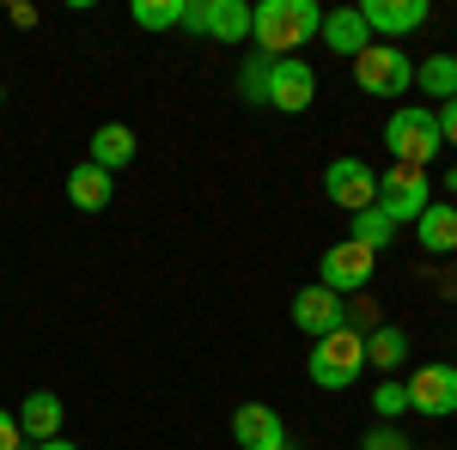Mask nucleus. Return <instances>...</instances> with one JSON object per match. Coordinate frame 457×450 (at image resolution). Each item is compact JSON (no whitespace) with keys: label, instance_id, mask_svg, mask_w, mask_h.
<instances>
[{"label":"nucleus","instance_id":"ddd939ff","mask_svg":"<svg viewBox=\"0 0 457 450\" xmlns=\"http://www.w3.org/2000/svg\"><path fill=\"white\" fill-rule=\"evenodd\" d=\"M19 432H25V445H43V438H62V420H68V408H62V396H49V389H31L19 408Z\"/></svg>","mask_w":457,"mask_h":450},{"label":"nucleus","instance_id":"4be33fe9","mask_svg":"<svg viewBox=\"0 0 457 450\" xmlns=\"http://www.w3.org/2000/svg\"><path fill=\"white\" fill-rule=\"evenodd\" d=\"M238 98L269 110V55H256V49L245 55V68H238Z\"/></svg>","mask_w":457,"mask_h":450},{"label":"nucleus","instance_id":"6e6552de","mask_svg":"<svg viewBox=\"0 0 457 450\" xmlns=\"http://www.w3.org/2000/svg\"><path fill=\"white\" fill-rule=\"evenodd\" d=\"M409 414H427V420H452L457 414V365L433 359L409 378Z\"/></svg>","mask_w":457,"mask_h":450},{"label":"nucleus","instance_id":"dca6fc26","mask_svg":"<svg viewBox=\"0 0 457 450\" xmlns=\"http://www.w3.org/2000/svg\"><path fill=\"white\" fill-rule=\"evenodd\" d=\"M110 195H116V189H110V171H98L92 159L68 171V201H73L79 213H104V208H110Z\"/></svg>","mask_w":457,"mask_h":450},{"label":"nucleus","instance_id":"c756f323","mask_svg":"<svg viewBox=\"0 0 457 450\" xmlns=\"http://www.w3.org/2000/svg\"><path fill=\"white\" fill-rule=\"evenodd\" d=\"M0 104H6V86H0Z\"/></svg>","mask_w":457,"mask_h":450},{"label":"nucleus","instance_id":"f03ea898","mask_svg":"<svg viewBox=\"0 0 457 450\" xmlns=\"http://www.w3.org/2000/svg\"><path fill=\"white\" fill-rule=\"evenodd\" d=\"M305 372H312L317 389H353V378L366 372V335L360 329H336V335L312 341Z\"/></svg>","mask_w":457,"mask_h":450},{"label":"nucleus","instance_id":"4468645a","mask_svg":"<svg viewBox=\"0 0 457 450\" xmlns=\"http://www.w3.org/2000/svg\"><path fill=\"white\" fill-rule=\"evenodd\" d=\"M415 238H421L427 256H457V208L452 201H433V208L415 219Z\"/></svg>","mask_w":457,"mask_h":450},{"label":"nucleus","instance_id":"6ab92c4d","mask_svg":"<svg viewBox=\"0 0 457 450\" xmlns=\"http://www.w3.org/2000/svg\"><path fill=\"white\" fill-rule=\"evenodd\" d=\"M403 359H409V335H403L396 323H385V329H372V335H366V365H378L385 378L403 365Z\"/></svg>","mask_w":457,"mask_h":450},{"label":"nucleus","instance_id":"a878e982","mask_svg":"<svg viewBox=\"0 0 457 450\" xmlns=\"http://www.w3.org/2000/svg\"><path fill=\"white\" fill-rule=\"evenodd\" d=\"M177 31L208 37V0H183V25H177Z\"/></svg>","mask_w":457,"mask_h":450},{"label":"nucleus","instance_id":"2eb2a0df","mask_svg":"<svg viewBox=\"0 0 457 450\" xmlns=\"http://www.w3.org/2000/svg\"><path fill=\"white\" fill-rule=\"evenodd\" d=\"M323 43H329V49H336V55H360V49H366V43H372V31H366V19H360V12H353V6H336V12H323Z\"/></svg>","mask_w":457,"mask_h":450},{"label":"nucleus","instance_id":"b1692460","mask_svg":"<svg viewBox=\"0 0 457 450\" xmlns=\"http://www.w3.org/2000/svg\"><path fill=\"white\" fill-rule=\"evenodd\" d=\"M372 414L385 420V426H396V414H409V383H378V389H372Z\"/></svg>","mask_w":457,"mask_h":450},{"label":"nucleus","instance_id":"cd10ccee","mask_svg":"<svg viewBox=\"0 0 457 450\" xmlns=\"http://www.w3.org/2000/svg\"><path fill=\"white\" fill-rule=\"evenodd\" d=\"M25 445V432H19V414L12 408H0V450H19Z\"/></svg>","mask_w":457,"mask_h":450},{"label":"nucleus","instance_id":"f8f14e48","mask_svg":"<svg viewBox=\"0 0 457 450\" xmlns=\"http://www.w3.org/2000/svg\"><path fill=\"white\" fill-rule=\"evenodd\" d=\"M232 438H238L245 450H293L281 414H275L269 402H245V408L232 414Z\"/></svg>","mask_w":457,"mask_h":450},{"label":"nucleus","instance_id":"aec40b11","mask_svg":"<svg viewBox=\"0 0 457 450\" xmlns=\"http://www.w3.org/2000/svg\"><path fill=\"white\" fill-rule=\"evenodd\" d=\"M415 86H421L427 98H439V104L457 98V55H445V49H439V55H427L421 68H415Z\"/></svg>","mask_w":457,"mask_h":450},{"label":"nucleus","instance_id":"f257e3e1","mask_svg":"<svg viewBox=\"0 0 457 450\" xmlns=\"http://www.w3.org/2000/svg\"><path fill=\"white\" fill-rule=\"evenodd\" d=\"M317 31H323L317 0H262V6H250V43L269 61H281L287 49H305Z\"/></svg>","mask_w":457,"mask_h":450},{"label":"nucleus","instance_id":"423d86ee","mask_svg":"<svg viewBox=\"0 0 457 450\" xmlns=\"http://www.w3.org/2000/svg\"><path fill=\"white\" fill-rule=\"evenodd\" d=\"M372 268H378V256H372L366 243L342 238V243L323 250V262H317V286H329L336 299H348V292H360V286L372 280Z\"/></svg>","mask_w":457,"mask_h":450},{"label":"nucleus","instance_id":"7c9ffc66","mask_svg":"<svg viewBox=\"0 0 457 450\" xmlns=\"http://www.w3.org/2000/svg\"><path fill=\"white\" fill-rule=\"evenodd\" d=\"M452 208H457V201H452Z\"/></svg>","mask_w":457,"mask_h":450},{"label":"nucleus","instance_id":"5701e85b","mask_svg":"<svg viewBox=\"0 0 457 450\" xmlns=\"http://www.w3.org/2000/svg\"><path fill=\"white\" fill-rule=\"evenodd\" d=\"M353 243H366V250H372V256H378V250H385L390 238H396V225H390L385 213L378 208H366V213H353V232H348Z\"/></svg>","mask_w":457,"mask_h":450},{"label":"nucleus","instance_id":"c85d7f7f","mask_svg":"<svg viewBox=\"0 0 457 450\" xmlns=\"http://www.w3.org/2000/svg\"><path fill=\"white\" fill-rule=\"evenodd\" d=\"M31 450H79V445H68V438H43V445H31Z\"/></svg>","mask_w":457,"mask_h":450},{"label":"nucleus","instance_id":"bb28decb","mask_svg":"<svg viewBox=\"0 0 457 450\" xmlns=\"http://www.w3.org/2000/svg\"><path fill=\"white\" fill-rule=\"evenodd\" d=\"M433 122H439V140H445V146H457V98H445V104L433 110Z\"/></svg>","mask_w":457,"mask_h":450},{"label":"nucleus","instance_id":"a211bd4d","mask_svg":"<svg viewBox=\"0 0 457 450\" xmlns=\"http://www.w3.org/2000/svg\"><path fill=\"white\" fill-rule=\"evenodd\" d=\"M208 37L213 43H245L250 37V6L245 0H208Z\"/></svg>","mask_w":457,"mask_h":450},{"label":"nucleus","instance_id":"412c9836","mask_svg":"<svg viewBox=\"0 0 457 450\" xmlns=\"http://www.w3.org/2000/svg\"><path fill=\"white\" fill-rule=\"evenodd\" d=\"M129 19H135L141 31H177V25H183V0H135Z\"/></svg>","mask_w":457,"mask_h":450},{"label":"nucleus","instance_id":"7ed1b4c3","mask_svg":"<svg viewBox=\"0 0 457 450\" xmlns=\"http://www.w3.org/2000/svg\"><path fill=\"white\" fill-rule=\"evenodd\" d=\"M385 146H390V159L396 165H433L439 159V122H433V110L421 104H403V110H390V122H385Z\"/></svg>","mask_w":457,"mask_h":450},{"label":"nucleus","instance_id":"20e7f679","mask_svg":"<svg viewBox=\"0 0 457 450\" xmlns=\"http://www.w3.org/2000/svg\"><path fill=\"white\" fill-rule=\"evenodd\" d=\"M353 86H360L366 98H403V92L415 86V61H409L396 43H366V49L353 55Z\"/></svg>","mask_w":457,"mask_h":450},{"label":"nucleus","instance_id":"1a4fd4ad","mask_svg":"<svg viewBox=\"0 0 457 450\" xmlns=\"http://www.w3.org/2000/svg\"><path fill=\"white\" fill-rule=\"evenodd\" d=\"M317 98V73L312 61H299V55H281V61H269V110H281V116H299V110H312Z\"/></svg>","mask_w":457,"mask_h":450},{"label":"nucleus","instance_id":"0eeeda50","mask_svg":"<svg viewBox=\"0 0 457 450\" xmlns=\"http://www.w3.org/2000/svg\"><path fill=\"white\" fill-rule=\"evenodd\" d=\"M323 195H329L342 213L378 208V171H372L366 159H336V165L323 171Z\"/></svg>","mask_w":457,"mask_h":450},{"label":"nucleus","instance_id":"9b49d317","mask_svg":"<svg viewBox=\"0 0 457 450\" xmlns=\"http://www.w3.org/2000/svg\"><path fill=\"white\" fill-rule=\"evenodd\" d=\"M293 323H299V335H336V329H348V299H336L329 286H305V292H293Z\"/></svg>","mask_w":457,"mask_h":450},{"label":"nucleus","instance_id":"f3484780","mask_svg":"<svg viewBox=\"0 0 457 450\" xmlns=\"http://www.w3.org/2000/svg\"><path fill=\"white\" fill-rule=\"evenodd\" d=\"M92 165L98 171H122V165H135V128L129 122H104L98 135H92Z\"/></svg>","mask_w":457,"mask_h":450},{"label":"nucleus","instance_id":"39448f33","mask_svg":"<svg viewBox=\"0 0 457 450\" xmlns=\"http://www.w3.org/2000/svg\"><path fill=\"white\" fill-rule=\"evenodd\" d=\"M427 208H433V183H427V171L421 165H396V159H390V171L378 176V213H385L390 225H415Z\"/></svg>","mask_w":457,"mask_h":450},{"label":"nucleus","instance_id":"393cba45","mask_svg":"<svg viewBox=\"0 0 457 450\" xmlns=\"http://www.w3.org/2000/svg\"><path fill=\"white\" fill-rule=\"evenodd\" d=\"M360 450H415V445H409V438H403L396 426H372V432L360 438Z\"/></svg>","mask_w":457,"mask_h":450},{"label":"nucleus","instance_id":"9d476101","mask_svg":"<svg viewBox=\"0 0 457 450\" xmlns=\"http://www.w3.org/2000/svg\"><path fill=\"white\" fill-rule=\"evenodd\" d=\"M353 12L366 19L372 43H396V37H409V31L427 25V0H360Z\"/></svg>","mask_w":457,"mask_h":450}]
</instances>
